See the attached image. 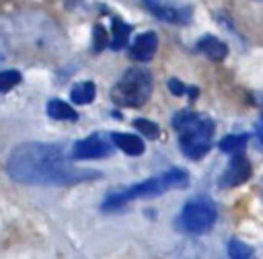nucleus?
Wrapping results in <instances>:
<instances>
[{"label": "nucleus", "instance_id": "7", "mask_svg": "<svg viewBox=\"0 0 263 259\" xmlns=\"http://www.w3.org/2000/svg\"><path fill=\"white\" fill-rule=\"evenodd\" d=\"M115 144H113V138L105 136V134H92L80 142L74 144L72 148V158L76 160H84V158H103V156H109L113 152Z\"/></svg>", "mask_w": 263, "mask_h": 259}, {"label": "nucleus", "instance_id": "15", "mask_svg": "<svg viewBox=\"0 0 263 259\" xmlns=\"http://www.w3.org/2000/svg\"><path fill=\"white\" fill-rule=\"evenodd\" d=\"M247 140H249L247 134H232V136H226V138H222V142H220V150L226 152V154H238V152L245 150Z\"/></svg>", "mask_w": 263, "mask_h": 259}, {"label": "nucleus", "instance_id": "5", "mask_svg": "<svg viewBox=\"0 0 263 259\" xmlns=\"http://www.w3.org/2000/svg\"><path fill=\"white\" fill-rule=\"evenodd\" d=\"M214 222H216V208L212 201H208L203 197L187 201L181 212V218H179L181 228L187 232H193V234L208 232L214 226Z\"/></svg>", "mask_w": 263, "mask_h": 259}, {"label": "nucleus", "instance_id": "12", "mask_svg": "<svg viewBox=\"0 0 263 259\" xmlns=\"http://www.w3.org/2000/svg\"><path fill=\"white\" fill-rule=\"evenodd\" d=\"M129 31H132L129 25H125L121 18H113V23H111V47L121 49L123 45H127Z\"/></svg>", "mask_w": 263, "mask_h": 259}, {"label": "nucleus", "instance_id": "14", "mask_svg": "<svg viewBox=\"0 0 263 259\" xmlns=\"http://www.w3.org/2000/svg\"><path fill=\"white\" fill-rule=\"evenodd\" d=\"M47 115L53 117V119H68V121H74L78 117V113L68 103H64L60 99H51L47 103Z\"/></svg>", "mask_w": 263, "mask_h": 259}, {"label": "nucleus", "instance_id": "13", "mask_svg": "<svg viewBox=\"0 0 263 259\" xmlns=\"http://www.w3.org/2000/svg\"><path fill=\"white\" fill-rule=\"evenodd\" d=\"M95 95H97V88H95V84L88 82V80L74 84L72 90H70V97H72V101H74L76 105H88V103L95 99Z\"/></svg>", "mask_w": 263, "mask_h": 259}, {"label": "nucleus", "instance_id": "9", "mask_svg": "<svg viewBox=\"0 0 263 259\" xmlns=\"http://www.w3.org/2000/svg\"><path fill=\"white\" fill-rule=\"evenodd\" d=\"M156 49H158V37H156V33L148 31V33H140L134 39V43L129 47V55L136 62H148L154 58Z\"/></svg>", "mask_w": 263, "mask_h": 259}, {"label": "nucleus", "instance_id": "4", "mask_svg": "<svg viewBox=\"0 0 263 259\" xmlns=\"http://www.w3.org/2000/svg\"><path fill=\"white\" fill-rule=\"evenodd\" d=\"M152 92V74L146 68H129L111 88V99L121 107H142Z\"/></svg>", "mask_w": 263, "mask_h": 259}, {"label": "nucleus", "instance_id": "1", "mask_svg": "<svg viewBox=\"0 0 263 259\" xmlns=\"http://www.w3.org/2000/svg\"><path fill=\"white\" fill-rule=\"evenodd\" d=\"M8 175L25 185H74L101 177L95 169H80L70 162L58 144L27 142L16 146L6 162Z\"/></svg>", "mask_w": 263, "mask_h": 259}, {"label": "nucleus", "instance_id": "3", "mask_svg": "<svg viewBox=\"0 0 263 259\" xmlns=\"http://www.w3.org/2000/svg\"><path fill=\"white\" fill-rule=\"evenodd\" d=\"M173 125L179 134V146L185 156L197 160L208 154L214 138V123L193 111H179L173 117Z\"/></svg>", "mask_w": 263, "mask_h": 259}, {"label": "nucleus", "instance_id": "6", "mask_svg": "<svg viewBox=\"0 0 263 259\" xmlns=\"http://www.w3.org/2000/svg\"><path fill=\"white\" fill-rule=\"evenodd\" d=\"M144 6L160 21L173 25H187L191 21V6L179 0H142Z\"/></svg>", "mask_w": 263, "mask_h": 259}, {"label": "nucleus", "instance_id": "10", "mask_svg": "<svg viewBox=\"0 0 263 259\" xmlns=\"http://www.w3.org/2000/svg\"><path fill=\"white\" fill-rule=\"evenodd\" d=\"M111 138H113V144L117 148H121L125 154H129V156H138V154L144 152L142 138H138L134 134H121V132H117V134H111Z\"/></svg>", "mask_w": 263, "mask_h": 259}, {"label": "nucleus", "instance_id": "21", "mask_svg": "<svg viewBox=\"0 0 263 259\" xmlns=\"http://www.w3.org/2000/svg\"><path fill=\"white\" fill-rule=\"evenodd\" d=\"M257 136H259V140H261V144H263V117H261V121H259V130H257Z\"/></svg>", "mask_w": 263, "mask_h": 259}, {"label": "nucleus", "instance_id": "2", "mask_svg": "<svg viewBox=\"0 0 263 259\" xmlns=\"http://www.w3.org/2000/svg\"><path fill=\"white\" fill-rule=\"evenodd\" d=\"M189 183V175L183 169H171L166 173H160L156 177H150L142 183H136L132 187L113 191L107 195V199L103 201V210H117L121 206H125L132 199H144V197H156L166 193L168 189H181L187 187Z\"/></svg>", "mask_w": 263, "mask_h": 259}, {"label": "nucleus", "instance_id": "11", "mask_svg": "<svg viewBox=\"0 0 263 259\" xmlns=\"http://www.w3.org/2000/svg\"><path fill=\"white\" fill-rule=\"evenodd\" d=\"M197 49L201 51V53H205L210 60H224L226 58V53H228V49H226V45L220 41V39H216V37H212V35H208V37H201L199 41H197Z\"/></svg>", "mask_w": 263, "mask_h": 259}, {"label": "nucleus", "instance_id": "18", "mask_svg": "<svg viewBox=\"0 0 263 259\" xmlns=\"http://www.w3.org/2000/svg\"><path fill=\"white\" fill-rule=\"evenodd\" d=\"M134 127H138V132H142L148 138H156L158 136V125L154 121H148V119L138 117V119H134Z\"/></svg>", "mask_w": 263, "mask_h": 259}, {"label": "nucleus", "instance_id": "8", "mask_svg": "<svg viewBox=\"0 0 263 259\" xmlns=\"http://www.w3.org/2000/svg\"><path fill=\"white\" fill-rule=\"evenodd\" d=\"M249 177H251V162L247 160V156L242 152H238V154H232L230 164L220 179V185L222 187H234V185L245 183Z\"/></svg>", "mask_w": 263, "mask_h": 259}, {"label": "nucleus", "instance_id": "19", "mask_svg": "<svg viewBox=\"0 0 263 259\" xmlns=\"http://www.w3.org/2000/svg\"><path fill=\"white\" fill-rule=\"evenodd\" d=\"M92 37H95V51H101L107 43H111V41H109V37H107V31H105L101 25H97V27H95Z\"/></svg>", "mask_w": 263, "mask_h": 259}, {"label": "nucleus", "instance_id": "16", "mask_svg": "<svg viewBox=\"0 0 263 259\" xmlns=\"http://www.w3.org/2000/svg\"><path fill=\"white\" fill-rule=\"evenodd\" d=\"M228 255H230V259H251L253 257V247H249L240 240H230Z\"/></svg>", "mask_w": 263, "mask_h": 259}, {"label": "nucleus", "instance_id": "20", "mask_svg": "<svg viewBox=\"0 0 263 259\" xmlns=\"http://www.w3.org/2000/svg\"><path fill=\"white\" fill-rule=\"evenodd\" d=\"M168 88H171V92L177 95V97H181L185 90H189V88H187L185 84H181L177 78H171V80H168Z\"/></svg>", "mask_w": 263, "mask_h": 259}, {"label": "nucleus", "instance_id": "17", "mask_svg": "<svg viewBox=\"0 0 263 259\" xmlns=\"http://www.w3.org/2000/svg\"><path fill=\"white\" fill-rule=\"evenodd\" d=\"M21 82V72L16 70H0V92H8Z\"/></svg>", "mask_w": 263, "mask_h": 259}]
</instances>
